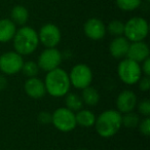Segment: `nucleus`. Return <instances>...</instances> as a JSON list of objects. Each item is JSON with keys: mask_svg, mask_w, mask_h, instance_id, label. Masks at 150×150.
I'll return each instance as SVG.
<instances>
[{"mask_svg": "<svg viewBox=\"0 0 150 150\" xmlns=\"http://www.w3.org/2000/svg\"><path fill=\"white\" fill-rule=\"evenodd\" d=\"M83 32L86 37L95 41L103 39L107 33L104 22L98 18L88 19L83 25Z\"/></svg>", "mask_w": 150, "mask_h": 150, "instance_id": "12", "label": "nucleus"}, {"mask_svg": "<svg viewBox=\"0 0 150 150\" xmlns=\"http://www.w3.org/2000/svg\"><path fill=\"white\" fill-rule=\"evenodd\" d=\"M138 88L141 92H148L150 90V76H147V75H142L140 79L138 80L137 82Z\"/></svg>", "mask_w": 150, "mask_h": 150, "instance_id": "27", "label": "nucleus"}, {"mask_svg": "<svg viewBox=\"0 0 150 150\" xmlns=\"http://www.w3.org/2000/svg\"><path fill=\"white\" fill-rule=\"evenodd\" d=\"M37 33L39 43L45 47H57L62 38L60 28L52 23L43 25Z\"/></svg>", "mask_w": 150, "mask_h": 150, "instance_id": "10", "label": "nucleus"}, {"mask_svg": "<svg viewBox=\"0 0 150 150\" xmlns=\"http://www.w3.org/2000/svg\"><path fill=\"white\" fill-rule=\"evenodd\" d=\"M150 50L148 44L145 41H136L129 42V50H127V58L135 61V62L141 64L143 61L149 58Z\"/></svg>", "mask_w": 150, "mask_h": 150, "instance_id": "13", "label": "nucleus"}, {"mask_svg": "<svg viewBox=\"0 0 150 150\" xmlns=\"http://www.w3.org/2000/svg\"><path fill=\"white\" fill-rule=\"evenodd\" d=\"M13 43L15 52L21 56L32 54L39 45L37 31L30 26H22L16 31L13 38Z\"/></svg>", "mask_w": 150, "mask_h": 150, "instance_id": "3", "label": "nucleus"}, {"mask_svg": "<svg viewBox=\"0 0 150 150\" xmlns=\"http://www.w3.org/2000/svg\"><path fill=\"white\" fill-rule=\"evenodd\" d=\"M62 63V52L57 47H45L40 52L37 60V65L40 70L48 72L60 67Z\"/></svg>", "mask_w": 150, "mask_h": 150, "instance_id": "9", "label": "nucleus"}, {"mask_svg": "<svg viewBox=\"0 0 150 150\" xmlns=\"http://www.w3.org/2000/svg\"><path fill=\"white\" fill-rule=\"evenodd\" d=\"M81 96L76 93H68L65 95V107L73 112H77L78 110L83 108Z\"/></svg>", "mask_w": 150, "mask_h": 150, "instance_id": "20", "label": "nucleus"}, {"mask_svg": "<svg viewBox=\"0 0 150 150\" xmlns=\"http://www.w3.org/2000/svg\"><path fill=\"white\" fill-rule=\"evenodd\" d=\"M96 132L101 138H112L121 129V113L116 109L104 110L102 113L96 116L94 125Z\"/></svg>", "mask_w": 150, "mask_h": 150, "instance_id": "1", "label": "nucleus"}, {"mask_svg": "<svg viewBox=\"0 0 150 150\" xmlns=\"http://www.w3.org/2000/svg\"><path fill=\"white\" fill-rule=\"evenodd\" d=\"M17 31V25L11 19L0 20V42L6 43L13 40Z\"/></svg>", "mask_w": 150, "mask_h": 150, "instance_id": "16", "label": "nucleus"}, {"mask_svg": "<svg viewBox=\"0 0 150 150\" xmlns=\"http://www.w3.org/2000/svg\"><path fill=\"white\" fill-rule=\"evenodd\" d=\"M129 41L125 36H116L111 40L109 44V52L116 60H122L127 58Z\"/></svg>", "mask_w": 150, "mask_h": 150, "instance_id": "15", "label": "nucleus"}, {"mask_svg": "<svg viewBox=\"0 0 150 150\" xmlns=\"http://www.w3.org/2000/svg\"><path fill=\"white\" fill-rule=\"evenodd\" d=\"M106 31L114 37L122 36L123 31H125V23L119 20H113L106 26Z\"/></svg>", "mask_w": 150, "mask_h": 150, "instance_id": "24", "label": "nucleus"}, {"mask_svg": "<svg viewBox=\"0 0 150 150\" xmlns=\"http://www.w3.org/2000/svg\"><path fill=\"white\" fill-rule=\"evenodd\" d=\"M136 108L138 109L139 114L143 115L144 117H148L150 115V100L143 99L141 101H138Z\"/></svg>", "mask_w": 150, "mask_h": 150, "instance_id": "25", "label": "nucleus"}, {"mask_svg": "<svg viewBox=\"0 0 150 150\" xmlns=\"http://www.w3.org/2000/svg\"><path fill=\"white\" fill-rule=\"evenodd\" d=\"M43 82L45 86L46 94L54 98L65 97V95L68 94L71 88L68 72L60 67L46 72Z\"/></svg>", "mask_w": 150, "mask_h": 150, "instance_id": "2", "label": "nucleus"}, {"mask_svg": "<svg viewBox=\"0 0 150 150\" xmlns=\"http://www.w3.org/2000/svg\"><path fill=\"white\" fill-rule=\"evenodd\" d=\"M138 129H139L140 134L145 137H149L150 136V118L148 117H144L143 119H141L138 125Z\"/></svg>", "mask_w": 150, "mask_h": 150, "instance_id": "26", "label": "nucleus"}, {"mask_svg": "<svg viewBox=\"0 0 150 150\" xmlns=\"http://www.w3.org/2000/svg\"><path fill=\"white\" fill-rule=\"evenodd\" d=\"M68 74L71 86L77 90H83L92 84L93 71L86 64H76Z\"/></svg>", "mask_w": 150, "mask_h": 150, "instance_id": "7", "label": "nucleus"}, {"mask_svg": "<svg viewBox=\"0 0 150 150\" xmlns=\"http://www.w3.org/2000/svg\"><path fill=\"white\" fill-rule=\"evenodd\" d=\"M117 75L119 79L127 86L137 84L142 75L141 65L131 59L125 58L117 66Z\"/></svg>", "mask_w": 150, "mask_h": 150, "instance_id": "5", "label": "nucleus"}, {"mask_svg": "<svg viewBox=\"0 0 150 150\" xmlns=\"http://www.w3.org/2000/svg\"><path fill=\"white\" fill-rule=\"evenodd\" d=\"M81 99L84 105L88 106H96L98 105L99 101H100V93L98 90L93 86H88V88L81 90Z\"/></svg>", "mask_w": 150, "mask_h": 150, "instance_id": "19", "label": "nucleus"}, {"mask_svg": "<svg viewBox=\"0 0 150 150\" xmlns=\"http://www.w3.org/2000/svg\"><path fill=\"white\" fill-rule=\"evenodd\" d=\"M24 58L17 52H6L0 56V71L4 75H15L21 72Z\"/></svg>", "mask_w": 150, "mask_h": 150, "instance_id": "8", "label": "nucleus"}, {"mask_svg": "<svg viewBox=\"0 0 150 150\" xmlns=\"http://www.w3.org/2000/svg\"><path fill=\"white\" fill-rule=\"evenodd\" d=\"M117 7L123 11H134L139 8L142 0H115Z\"/></svg>", "mask_w": 150, "mask_h": 150, "instance_id": "23", "label": "nucleus"}, {"mask_svg": "<svg viewBox=\"0 0 150 150\" xmlns=\"http://www.w3.org/2000/svg\"><path fill=\"white\" fill-rule=\"evenodd\" d=\"M137 95L131 90H123L122 92H120L115 101L116 110L121 114L134 111L137 106Z\"/></svg>", "mask_w": 150, "mask_h": 150, "instance_id": "11", "label": "nucleus"}, {"mask_svg": "<svg viewBox=\"0 0 150 150\" xmlns=\"http://www.w3.org/2000/svg\"><path fill=\"white\" fill-rule=\"evenodd\" d=\"M52 123L58 131L63 133L72 132L76 127L75 112L69 110L66 107L57 108L52 113Z\"/></svg>", "mask_w": 150, "mask_h": 150, "instance_id": "6", "label": "nucleus"}, {"mask_svg": "<svg viewBox=\"0 0 150 150\" xmlns=\"http://www.w3.org/2000/svg\"><path fill=\"white\" fill-rule=\"evenodd\" d=\"M37 119L41 125H48L52 123V113L48 111H41L38 114Z\"/></svg>", "mask_w": 150, "mask_h": 150, "instance_id": "28", "label": "nucleus"}, {"mask_svg": "<svg viewBox=\"0 0 150 150\" xmlns=\"http://www.w3.org/2000/svg\"><path fill=\"white\" fill-rule=\"evenodd\" d=\"M146 1H149V0H146Z\"/></svg>", "mask_w": 150, "mask_h": 150, "instance_id": "31", "label": "nucleus"}, {"mask_svg": "<svg viewBox=\"0 0 150 150\" xmlns=\"http://www.w3.org/2000/svg\"><path fill=\"white\" fill-rule=\"evenodd\" d=\"M24 91L28 97L35 99V100L43 98L46 95V90L43 80L38 78L37 76L26 79L25 83H24Z\"/></svg>", "mask_w": 150, "mask_h": 150, "instance_id": "14", "label": "nucleus"}, {"mask_svg": "<svg viewBox=\"0 0 150 150\" xmlns=\"http://www.w3.org/2000/svg\"><path fill=\"white\" fill-rule=\"evenodd\" d=\"M75 118H76V125L81 127H94L96 121V115L93 111L88 109H80L77 112H75Z\"/></svg>", "mask_w": 150, "mask_h": 150, "instance_id": "17", "label": "nucleus"}, {"mask_svg": "<svg viewBox=\"0 0 150 150\" xmlns=\"http://www.w3.org/2000/svg\"><path fill=\"white\" fill-rule=\"evenodd\" d=\"M140 65H141L142 74L150 76V58L146 59V60L143 61Z\"/></svg>", "mask_w": 150, "mask_h": 150, "instance_id": "29", "label": "nucleus"}, {"mask_svg": "<svg viewBox=\"0 0 150 150\" xmlns=\"http://www.w3.org/2000/svg\"><path fill=\"white\" fill-rule=\"evenodd\" d=\"M39 71H40V69L37 65V62L27 61V62H24L21 72L23 73L27 78H30V77H36L38 75V73H39Z\"/></svg>", "mask_w": 150, "mask_h": 150, "instance_id": "22", "label": "nucleus"}, {"mask_svg": "<svg viewBox=\"0 0 150 150\" xmlns=\"http://www.w3.org/2000/svg\"><path fill=\"white\" fill-rule=\"evenodd\" d=\"M140 120L141 118L139 114L135 113L134 111L121 114V125L127 129H137Z\"/></svg>", "mask_w": 150, "mask_h": 150, "instance_id": "21", "label": "nucleus"}, {"mask_svg": "<svg viewBox=\"0 0 150 150\" xmlns=\"http://www.w3.org/2000/svg\"><path fill=\"white\" fill-rule=\"evenodd\" d=\"M149 25L142 17H133L125 23L123 36L129 42L143 41L148 35Z\"/></svg>", "mask_w": 150, "mask_h": 150, "instance_id": "4", "label": "nucleus"}, {"mask_svg": "<svg viewBox=\"0 0 150 150\" xmlns=\"http://www.w3.org/2000/svg\"><path fill=\"white\" fill-rule=\"evenodd\" d=\"M11 20L17 26H25L29 20V11L24 5H16L11 11Z\"/></svg>", "mask_w": 150, "mask_h": 150, "instance_id": "18", "label": "nucleus"}, {"mask_svg": "<svg viewBox=\"0 0 150 150\" xmlns=\"http://www.w3.org/2000/svg\"><path fill=\"white\" fill-rule=\"evenodd\" d=\"M7 86V79L4 75L0 74V91L5 90Z\"/></svg>", "mask_w": 150, "mask_h": 150, "instance_id": "30", "label": "nucleus"}]
</instances>
